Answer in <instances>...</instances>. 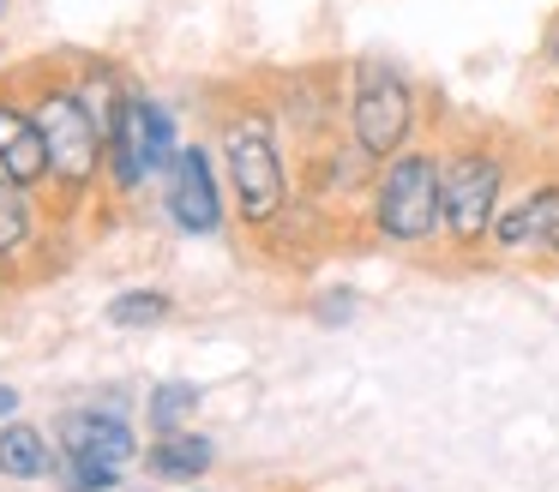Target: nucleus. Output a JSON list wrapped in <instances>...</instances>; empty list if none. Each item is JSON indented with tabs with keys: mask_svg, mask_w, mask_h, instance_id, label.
Wrapping results in <instances>:
<instances>
[{
	"mask_svg": "<svg viewBox=\"0 0 559 492\" xmlns=\"http://www.w3.org/2000/svg\"><path fill=\"white\" fill-rule=\"evenodd\" d=\"M373 228L391 247H427L445 235V199H439V156L397 151L373 175Z\"/></svg>",
	"mask_w": 559,
	"mask_h": 492,
	"instance_id": "1",
	"label": "nucleus"
},
{
	"mask_svg": "<svg viewBox=\"0 0 559 492\" xmlns=\"http://www.w3.org/2000/svg\"><path fill=\"white\" fill-rule=\"evenodd\" d=\"M506 156L493 144H457L439 156V199H445V240L457 247H481L493 240L499 199H506Z\"/></svg>",
	"mask_w": 559,
	"mask_h": 492,
	"instance_id": "2",
	"label": "nucleus"
},
{
	"mask_svg": "<svg viewBox=\"0 0 559 492\" xmlns=\"http://www.w3.org/2000/svg\"><path fill=\"white\" fill-rule=\"evenodd\" d=\"M349 139L373 163L409 151L415 139V84L379 55H361L349 67Z\"/></svg>",
	"mask_w": 559,
	"mask_h": 492,
	"instance_id": "3",
	"label": "nucleus"
},
{
	"mask_svg": "<svg viewBox=\"0 0 559 492\" xmlns=\"http://www.w3.org/2000/svg\"><path fill=\"white\" fill-rule=\"evenodd\" d=\"M31 115H37L43 144H49V175L61 180L67 192H85L91 180H97L103 156H109V132L91 115V103L79 91H67V84H49Z\"/></svg>",
	"mask_w": 559,
	"mask_h": 492,
	"instance_id": "4",
	"label": "nucleus"
},
{
	"mask_svg": "<svg viewBox=\"0 0 559 492\" xmlns=\"http://www.w3.org/2000/svg\"><path fill=\"white\" fill-rule=\"evenodd\" d=\"M223 156H229V187L241 199L247 223H271L283 211V151H277V132H271L265 115H235L223 127Z\"/></svg>",
	"mask_w": 559,
	"mask_h": 492,
	"instance_id": "5",
	"label": "nucleus"
},
{
	"mask_svg": "<svg viewBox=\"0 0 559 492\" xmlns=\"http://www.w3.org/2000/svg\"><path fill=\"white\" fill-rule=\"evenodd\" d=\"M109 163H115V187L133 192L139 180H157L169 175L175 163H181V139H175V120L163 103H151V96H127L121 120H115L109 132Z\"/></svg>",
	"mask_w": 559,
	"mask_h": 492,
	"instance_id": "6",
	"label": "nucleus"
},
{
	"mask_svg": "<svg viewBox=\"0 0 559 492\" xmlns=\"http://www.w3.org/2000/svg\"><path fill=\"white\" fill-rule=\"evenodd\" d=\"M61 451H67V487L73 492H109L121 487V468L133 463V427L121 415H79L61 420Z\"/></svg>",
	"mask_w": 559,
	"mask_h": 492,
	"instance_id": "7",
	"label": "nucleus"
},
{
	"mask_svg": "<svg viewBox=\"0 0 559 492\" xmlns=\"http://www.w3.org/2000/svg\"><path fill=\"white\" fill-rule=\"evenodd\" d=\"M493 247L518 259H559V180L530 187L506 216L493 223Z\"/></svg>",
	"mask_w": 559,
	"mask_h": 492,
	"instance_id": "8",
	"label": "nucleus"
},
{
	"mask_svg": "<svg viewBox=\"0 0 559 492\" xmlns=\"http://www.w3.org/2000/svg\"><path fill=\"white\" fill-rule=\"evenodd\" d=\"M169 216L187 235H217L223 228V199H217V180H211V156L199 144L181 151V163L169 168Z\"/></svg>",
	"mask_w": 559,
	"mask_h": 492,
	"instance_id": "9",
	"label": "nucleus"
},
{
	"mask_svg": "<svg viewBox=\"0 0 559 492\" xmlns=\"http://www.w3.org/2000/svg\"><path fill=\"white\" fill-rule=\"evenodd\" d=\"M0 175L19 180V187L49 175V144H43L37 115H25L13 103H0Z\"/></svg>",
	"mask_w": 559,
	"mask_h": 492,
	"instance_id": "10",
	"label": "nucleus"
},
{
	"mask_svg": "<svg viewBox=\"0 0 559 492\" xmlns=\"http://www.w3.org/2000/svg\"><path fill=\"white\" fill-rule=\"evenodd\" d=\"M145 468L163 475V480H193V475L211 468V444L193 439V432H163V439L145 451Z\"/></svg>",
	"mask_w": 559,
	"mask_h": 492,
	"instance_id": "11",
	"label": "nucleus"
},
{
	"mask_svg": "<svg viewBox=\"0 0 559 492\" xmlns=\"http://www.w3.org/2000/svg\"><path fill=\"white\" fill-rule=\"evenodd\" d=\"M0 475H13V480H37V475H49V444H43V432H37V427L13 420V427L0 432Z\"/></svg>",
	"mask_w": 559,
	"mask_h": 492,
	"instance_id": "12",
	"label": "nucleus"
},
{
	"mask_svg": "<svg viewBox=\"0 0 559 492\" xmlns=\"http://www.w3.org/2000/svg\"><path fill=\"white\" fill-rule=\"evenodd\" d=\"M199 408V391L193 384H181V379H169V384H157L151 391V427L157 432H181V420Z\"/></svg>",
	"mask_w": 559,
	"mask_h": 492,
	"instance_id": "13",
	"label": "nucleus"
},
{
	"mask_svg": "<svg viewBox=\"0 0 559 492\" xmlns=\"http://www.w3.org/2000/svg\"><path fill=\"white\" fill-rule=\"evenodd\" d=\"M25 235H31V204H25V187L0 175V252L25 247Z\"/></svg>",
	"mask_w": 559,
	"mask_h": 492,
	"instance_id": "14",
	"label": "nucleus"
},
{
	"mask_svg": "<svg viewBox=\"0 0 559 492\" xmlns=\"http://www.w3.org/2000/svg\"><path fill=\"white\" fill-rule=\"evenodd\" d=\"M169 319V300L163 295H121V300H109V324H121V331H145V324H163Z\"/></svg>",
	"mask_w": 559,
	"mask_h": 492,
	"instance_id": "15",
	"label": "nucleus"
},
{
	"mask_svg": "<svg viewBox=\"0 0 559 492\" xmlns=\"http://www.w3.org/2000/svg\"><path fill=\"white\" fill-rule=\"evenodd\" d=\"M13 408H19V391L13 384H0V415H13Z\"/></svg>",
	"mask_w": 559,
	"mask_h": 492,
	"instance_id": "16",
	"label": "nucleus"
},
{
	"mask_svg": "<svg viewBox=\"0 0 559 492\" xmlns=\"http://www.w3.org/2000/svg\"><path fill=\"white\" fill-rule=\"evenodd\" d=\"M547 55H554V67H559V19H554V31H547Z\"/></svg>",
	"mask_w": 559,
	"mask_h": 492,
	"instance_id": "17",
	"label": "nucleus"
}]
</instances>
